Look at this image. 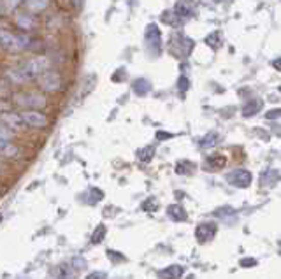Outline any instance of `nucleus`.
<instances>
[{
    "mask_svg": "<svg viewBox=\"0 0 281 279\" xmlns=\"http://www.w3.org/2000/svg\"><path fill=\"white\" fill-rule=\"evenodd\" d=\"M49 58L46 57H34L27 62H23L21 65L9 69L6 72L7 78L11 79V83L16 85H25V83L32 81V79H39L42 74H46L49 70Z\"/></svg>",
    "mask_w": 281,
    "mask_h": 279,
    "instance_id": "1",
    "label": "nucleus"
},
{
    "mask_svg": "<svg viewBox=\"0 0 281 279\" xmlns=\"http://www.w3.org/2000/svg\"><path fill=\"white\" fill-rule=\"evenodd\" d=\"M0 42H2L4 51L19 53V51H25L27 47H30L32 39L27 34H13V32H7L4 29L2 35H0Z\"/></svg>",
    "mask_w": 281,
    "mask_h": 279,
    "instance_id": "2",
    "label": "nucleus"
},
{
    "mask_svg": "<svg viewBox=\"0 0 281 279\" xmlns=\"http://www.w3.org/2000/svg\"><path fill=\"white\" fill-rule=\"evenodd\" d=\"M14 102L25 111H39L46 107V97L41 93H34V91H27V93H19L14 97Z\"/></svg>",
    "mask_w": 281,
    "mask_h": 279,
    "instance_id": "3",
    "label": "nucleus"
},
{
    "mask_svg": "<svg viewBox=\"0 0 281 279\" xmlns=\"http://www.w3.org/2000/svg\"><path fill=\"white\" fill-rule=\"evenodd\" d=\"M144 39H146V47H148L149 55H151V57H160V53H162V34H160V29H158L155 23H149V25L146 27Z\"/></svg>",
    "mask_w": 281,
    "mask_h": 279,
    "instance_id": "4",
    "label": "nucleus"
},
{
    "mask_svg": "<svg viewBox=\"0 0 281 279\" xmlns=\"http://www.w3.org/2000/svg\"><path fill=\"white\" fill-rule=\"evenodd\" d=\"M193 49V41L183 34H174L171 41V51L176 57H188Z\"/></svg>",
    "mask_w": 281,
    "mask_h": 279,
    "instance_id": "5",
    "label": "nucleus"
},
{
    "mask_svg": "<svg viewBox=\"0 0 281 279\" xmlns=\"http://www.w3.org/2000/svg\"><path fill=\"white\" fill-rule=\"evenodd\" d=\"M39 83V88L47 91V93H55V91H58L62 88V78L58 72H55V70H47L46 74H42L41 78L37 79Z\"/></svg>",
    "mask_w": 281,
    "mask_h": 279,
    "instance_id": "6",
    "label": "nucleus"
},
{
    "mask_svg": "<svg viewBox=\"0 0 281 279\" xmlns=\"http://www.w3.org/2000/svg\"><path fill=\"white\" fill-rule=\"evenodd\" d=\"M227 181L231 183L232 186H236V188H248L253 181V176L250 170L246 169H236L227 174Z\"/></svg>",
    "mask_w": 281,
    "mask_h": 279,
    "instance_id": "7",
    "label": "nucleus"
},
{
    "mask_svg": "<svg viewBox=\"0 0 281 279\" xmlns=\"http://www.w3.org/2000/svg\"><path fill=\"white\" fill-rule=\"evenodd\" d=\"M21 116L30 129H44L47 125V116L41 111H23Z\"/></svg>",
    "mask_w": 281,
    "mask_h": 279,
    "instance_id": "8",
    "label": "nucleus"
},
{
    "mask_svg": "<svg viewBox=\"0 0 281 279\" xmlns=\"http://www.w3.org/2000/svg\"><path fill=\"white\" fill-rule=\"evenodd\" d=\"M174 13L177 14V18L181 21H187L188 18H192L195 14V6L190 0H177L176 6H174Z\"/></svg>",
    "mask_w": 281,
    "mask_h": 279,
    "instance_id": "9",
    "label": "nucleus"
},
{
    "mask_svg": "<svg viewBox=\"0 0 281 279\" xmlns=\"http://www.w3.org/2000/svg\"><path fill=\"white\" fill-rule=\"evenodd\" d=\"M216 235V225L215 223H200L195 229V237L199 242H208Z\"/></svg>",
    "mask_w": 281,
    "mask_h": 279,
    "instance_id": "10",
    "label": "nucleus"
},
{
    "mask_svg": "<svg viewBox=\"0 0 281 279\" xmlns=\"http://www.w3.org/2000/svg\"><path fill=\"white\" fill-rule=\"evenodd\" d=\"M2 125L9 126L11 130H23L27 129V123L21 114L16 113H4L2 114Z\"/></svg>",
    "mask_w": 281,
    "mask_h": 279,
    "instance_id": "11",
    "label": "nucleus"
},
{
    "mask_svg": "<svg viewBox=\"0 0 281 279\" xmlns=\"http://www.w3.org/2000/svg\"><path fill=\"white\" fill-rule=\"evenodd\" d=\"M14 23H16L18 29L30 32V30H34L35 27H37V18H35L34 14H30V13H27L25 11V13H19L18 16H16Z\"/></svg>",
    "mask_w": 281,
    "mask_h": 279,
    "instance_id": "12",
    "label": "nucleus"
},
{
    "mask_svg": "<svg viewBox=\"0 0 281 279\" xmlns=\"http://www.w3.org/2000/svg\"><path fill=\"white\" fill-rule=\"evenodd\" d=\"M49 6H51V0H27V2L23 4V7H25L27 13L34 14V16L44 13Z\"/></svg>",
    "mask_w": 281,
    "mask_h": 279,
    "instance_id": "13",
    "label": "nucleus"
},
{
    "mask_svg": "<svg viewBox=\"0 0 281 279\" xmlns=\"http://www.w3.org/2000/svg\"><path fill=\"white\" fill-rule=\"evenodd\" d=\"M167 216L172 218L174 221H185L188 218V214L185 211V207H181L180 204H172L167 207Z\"/></svg>",
    "mask_w": 281,
    "mask_h": 279,
    "instance_id": "14",
    "label": "nucleus"
},
{
    "mask_svg": "<svg viewBox=\"0 0 281 279\" xmlns=\"http://www.w3.org/2000/svg\"><path fill=\"white\" fill-rule=\"evenodd\" d=\"M185 274V267L183 265H169L165 267L164 270L160 272V276L164 279H177Z\"/></svg>",
    "mask_w": 281,
    "mask_h": 279,
    "instance_id": "15",
    "label": "nucleus"
},
{
    "mask_svg": "<svg viewBox=\"0 0 281 279\" xmlns=\"http://www.w3.org/2000/svg\"><path fill=\"white\" fill-rule=\"evenodd\" d=\"M225 163H227V158L223 157V155H211V157L208 158V167L211 170H220L225 167Z\"/></svg>",
    "mask_w": 281,
    "mask_h": 279,
    "instance_id": "16",
    "label": "nucleus"
},
{
    "mask_svg": "<svg viewBox=\"0 0 281 279\" xmlns=\"http://www.w3.org/2000/svg\"><path fill=\"white\" fill-rule=\"evenodd\" d=\"M262 109V102L259 100V98H255V100H251L250 104H246V106H244V109H243V114L244 116H255L257 113H259V111Z\"/></svg>",
    "mask_w": 281,
    "mask_h": 279,
    "instance_id": "17",
    "label": "nucleus"
},
{
    "mask_svg": "<svg viewBox=\"0 0 281 279\" xmlns=\"http://www.w3.org/2000/svg\"><path fill=\"white\" fill-rule=\"evenodd\" d=\"M149 90H151V85H149L146 79H136V81H134V91H136L139 97H144Z\"/></svg>",
    "mask_w": 281,
    "mask_h": 279,
    "instance_id": "18",
    "label": "nucleus"
},
{
    "mask_svg": "<svg viewBox=\"0 0 281 279\" xmlns=\"http://www.w3.org/2000/svg\"><path fill=\"white\" fill-rule=\"evenodd\" d=\"M206 44L211 46L213 49H218V47L223 44V37H221L220 32H213V34H209L208 37H206Z\"/></svg>",
    "mask_w": 281,
    "mask_h": 279,
    "instance_id": "19",
    "label": "nucleus"
},
{
    "mask_svg": "<svg viewBox=\"0 0 281 279\" xmlns=\"http://www.w3.org/2000/svg\"><path fill=\"white\" fill-rule=\"evenodd\" d=\"M19 155H21V151L16 147L13 142L11 144H7L6 147H2V157L6 158V160H11V158H18Z\"/></svg>",
    "mask_w": 281,
    "mask_h": 279,
    "instance_id": "20",
    "label": "nucleus"
},
{
    "mask_svg": "<svg viewBox=\"0 0 281 279\" xmlns=\"http://www.w3.org/2000/svg\"><path fill=\"white\" fill-rule=\"evenodd\" d=\"M162 21H165V23H169V25H172V27H177V25H181V19L177 18V14L174 13V11H165L164 14H162Z\"/></svg>",
    "mask_w": 281,
    "mask_h": 279,
    "instance_id": "21",
    "label": "nucleus"
},
{
    "mask_svg": "<svg viewBox=\"0 0 281 279\" xmlns=\"http://www.w3.org/2000/svg\"><path fill=\"white\" fill-rule=\"evenodd\" d=\"M25 2L27 0H2V14H9L19 4H25Z\"/></svg>",
    "mask_w": 281,
    "mask_h": 279,
    "instance_id": "22",
    "label": "nucleus"
},
{
    "mask_svg": "<svg viewBox=\"0 0 281 279\" xmlns=\"http://www.w3.org/2000/svg\"><path fill=\"white\" fill-rule=\"evenodd\" d=\"M104 237H106V226L104 225H98L97 230H95L93 235H92V242H93V244H98V242L104 241Z\"/></svg>",
    "mask_w": 281,
    "mask_h": 279,
    "instance_id": "23",
    "label": "nucleus"
},
{
    "mask_svg": "<svg viewBox=\"0 0 281 279\" xmlns=\"http://www.w3.org/2000/svg\"><path fill=\"white\" fill-rule=\"evenodd\" d=\"M58 279H74V276H72V267H60L58 269Z\"/></svg>",
    "mask_w": 281,
    "mask_h": 279,
    "instance_id": "24",
    "label": "nucleus"
},
{
    "mask_svg": "<svg viewBox=\"0 0 281 279\" xmlns=\"http://www.w3.org/2000/svg\"><path fill=\"white\" fill-rule=\"evenodd\" d=\"M216 141H218V135L216 134H209L208 137L202 141V147H213L216 144Z\"/></svg>",
    "mask_w": 281,
    "mask_h": 279,
    "instance_id": "25",
    "label": "nucleus"
},
{
    "mask_svg": "<svg viewBox=\"0 0 281 279\" xmlns=\"http://www.w3.org/2000/svg\"><path fill=\"white\" fill-rule=\"evenodd\" d=\"M148 155H155V149H153V147H146V149H142L137 153V157H139L142 162H148L149 158H151V157H148Z\"/></svg>",
    "mask_w": 281,
    "mask_h": 279,
    "instance_id": "26",
    "label": "nucleus"
},
{
    "mask_svg": "<svg viewBox=\"0 0 281 279\" xmlns=\"http://www.w3.org/2000/svg\"><path fill=\"white\" fill-rule=\"evenodd\" d=\"M266 118L267 119H278V118H281V109H271V111H267Z\"/></svg>",
    "mask_w": 281,
    "mask_h": 279,
    "instance_id": "27",
    "label": "nucleus"
},
{
    "mask_svg": "<svg viewBox=\"0 0 281 279\" xmlns=\"http://www.w3.org/2000/svg\"><path fill=\"white\" fill-rule=\"evenodd\" d=\"M108 276H106V272H102V270H98V272H92V274H88L85 279H106Z\"/></svg>",
    "mask_w": 281,
    "mask_h": 279,
    "instance_id": "28",
    "label": "nucleus"
},
{
    "mask_svg": "<svg viewBox=\"0 0 281 279\" xmlns=\"http://www.w3.org/2000/svg\"><path fill=\"white\" fill-rule=\"evenodd\" d=\"M177 86H180V90L187 91L188 90V79L187 78H180V81H177Z\"/></svg>",
    "mask_w": 281,
    "mask_h": 279,
    "instance_id": "29",
    "label": "nucleus"
},
{
    "mask_svg": "<svg viewBox=\"0 0 281 279\" xmlns=\"http://www.w3.org/2000/svg\"><path fill=\"white\" fill-rule=\"evenodd\" d=\"M70 2H72L74 9H81V7H83V2H85V0H70Z\"/></svg>",
    "mask_w": 281,
    "mask_h": 279,
    "instance_id": "30",
    "label": "nucleus"
},
{
    "mask_svg": "<svg viewBox=\"0 0 281 279\" xmlns=\"http://www.w3.org/2000/svg\"><path fill=\"white\" fill-rule=\"evenodd\" d=\"M257 262L255 260H251V258H246V260H241V265L243 267H246V265H255Z\"/></svg>",
    "mask_w": 281,
    "mask_h": 279,
    "instance_id": "31",
    "label": "nucleus"
},
{
    "mask_svg": "<svg viewBox=\"0 0 281 279\" xmlns=\"http://www.w3.org/2000/svg\"><path fill=\"white\" fill-rule=\"evenodd\" d=\"M272 67H274L276 70H279V72H281V58H276L274 62H272Z\"/></svg>",
    "mask_w": 281,
    "mask_h": 279,
    "instance_id": "32",
    "label": "nucleus"
},
{
    "mask_svg": "<svg viewBox=\"0 0 281 279\" xmlns=\"http://www.w3.org/2000/svg\"><path fill=\"white\" fill-rule=\"evenodd\" d=\"M74 264H76L78 267H86V262L81 260V258H74Z\"/></svg>",
    "mask_w": 281,
    "mask_h": 279,
    "instance_id": "33",
    "label": "nucleus"
},
{
    "mask_svg": "<svg viewBox=\"0 0 281 279\" xmlns=\"http://www.w3.org/2000/svg\"><path fill=\"white\" fill-rule=\"evenodd\" d=\"M215 2H221V0H215Z\"/></svg>",
    "mask_w": 281,
    "mask_h": 279,
    "instance_id": "34",
    "label": "nucleus"
}]
</instances>
